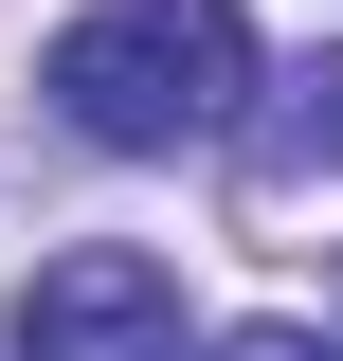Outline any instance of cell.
Wrapping results in <instances>:
<instances>
[{
  "label": "cell",
  "mask_w": 343,
  "mask_h": 361,
  "mask_svg": "<svg viewBox=\"0 0 343 361\" xmlns=\"http://www.w3.org/2000/svg\"><path fill=\"white\" fill-rule=\"evenodd\" d=\"M217 361H325V343H307V325H235Z\"/></svg>",
  "instance_id": "cell-4"
},
{
  "label": "cell",
  "mask_w": 343,
  "mask_h": 361,
  "mask_svg": "<svg viewBox=\"0 0 343 361\" xmlns=\"http://www.w3.org/2000/svg\"><path fill=\"white\" fill-rule=\"evenodd\" d=\"M235 145H253V199H307V180H343V73H253Z\"/></svg>",
  "instance_id": "cell-3"
},
{
  "label": "cell",
  "mask_w": 343,
  "mask_h": 361,
  "mask_svg": "<svg viewBox=\"0 0 343 361\" xmlns=\"http://www.w3.org/2000/svg\"><path fill=\"white\" fill-rule=\"evenodd\" d=\"M37 90L109 163H181V145H217L253 109V18L235 0H90V18H54Z\"/></svg>",
  "instance_id": "cell-1"
},
{
  "label": "cell",
  "mask_w": 343,
  "mask_h": 361,
  "mask_svg": "<svg viewBox=\"0 0 343 361\" xmlns=\"http://www.w3.org/2000/svg\"><path fill=\"white\" fill-rule=\"evenodd\" d=\"M18 361H181V289H163V253H127V235L54 253L37 289H18Z\"/></svg>",
  "instance_id": "cell-2"
}]
</instances>
